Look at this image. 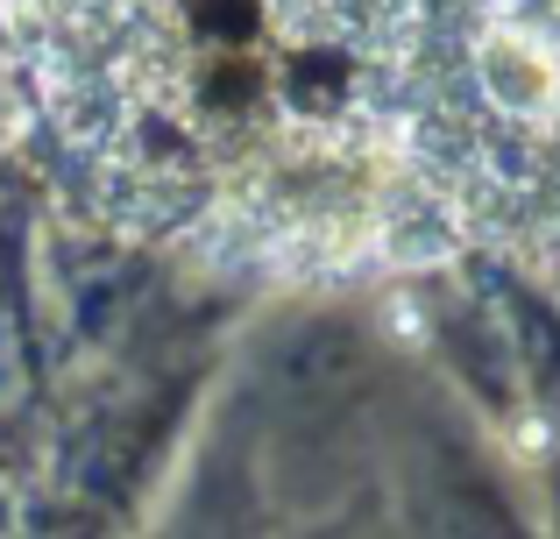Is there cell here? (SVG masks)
<instances>
[{
  "label": "cell",
  "instance_id": "obj_1",
  "mask_svg": "<svg viewBox=\"0 0 560 539\" xmlns=\"http://www.w3.org/2000/svg\"><path fill=\"white\" fill-rule=\"evenodd\" d=\"M476 79L504 121L547 128L560 114V36L525 22H490L476 36Z\"/></svg>",
  "mask_w": 560,
  "mask_h": 539
}]
</instances>
